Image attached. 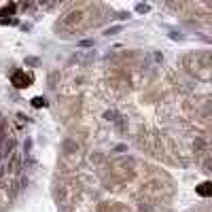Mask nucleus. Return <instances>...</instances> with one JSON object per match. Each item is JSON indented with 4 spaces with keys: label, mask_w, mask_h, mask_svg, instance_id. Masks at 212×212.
Instances as JSON below:
<instances>
[{
    "label": "nucleus",
    "mask_w": 212,
    "mask_h": 212,
    "mask_svg": "<svg viewBox=\"0 0 212 212\" xmlns=\"http://www.w3.org/2000/svg\"><path fill=\"white\" fill-rule=\"evenodd\" d=\"M136 11H138V13H146V11H149V4H138Z\"/></svg>",
    "instance_id": "nucleus-5"
},
{
    "label": "nucleus",
    "mask_w": 212,
    "mask_h": 212,
    "mask_svg": "<svg viewBox=\"0 0 212 212\" xmlns=\"http://www.w3.org/2000/svg\"><path fill=\"white\" fill-rule=\"evenodd\" d=\"M210 182H202V185H199V187H197V193H199V195H202V197H208V195H210Z\"/></svg>",
    "instance_id": "nucleus-2"
},
{
    "label": "nucleus",
    "mask_w": 212,
    "mask_h": 212,
    "mask_svg": "<svg viewBox=\"0 0 212 212\" xmlns=\"http://www.w3.org/2000/svg\"><path fill=\"white\" fill-rule=\"evenodd\" d=\"M119 30H121V28H119V26H117V28H110V30H108V32H106V34H117V32H119Z\"/></svg>",
    "instance_id": "nucleus-6"
},
{
    "label": "nucleus",
    "mask_w": 212,
    "mask_h": 212,
    "mask_svg": "<svg viewBox=\"0 0 212 212\" xmlns=\"http://www.w3.org/2000/svg\"><path fill=\"white\" fill-rule=\"evenodd\" d=\"M11 83L15 85L17 89H26V87H30V85H32V77H28L23 70H17V72H13Z\"/></svg>",
    "instance_id": "nucleus-1"
},
{
    "label": "nucleus",
    "mask_w": 212,
    "mask_h": 212,
    "mask_svg": "<svg viewBox=\"0 0 212 212\" xmlns=\"http://www.w3.org/2000/svg\"><path fill=\"white\" fill-rule=\"evenodd\" d=\"M32 106L34 108H42V106H47V100L41 98V95H36V98H32Z\"/></svg>",
    "instance_id": "nucleus-3"
},
{
    "label": "nucleus",
    "mask_w": 212,
    "mask_h": 212,
    "mask_svg": "<svg viewBox=\"0 0 212 212\" xmlns=\"http://www.w3.org/2000/svg\"><path fill=\"white\" fill-rule=\"evenodd\" d=\"M13 11H15V4H9V6H4V9L0 11V17H6V15L13 13Z\"/></svg>",
    "instance_id": "nucleus-4"
}]
</instances>
